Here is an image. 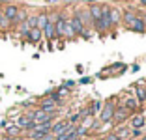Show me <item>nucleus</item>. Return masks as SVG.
Returning a JSON list of instances; mask_svg holds the SVG:
<instances>
[{
    "label": "nucleus",
    "mask_w": 146,
    "mask_h": 140,
    "mask_svg": "<svg viewBox=\"0 0 146 140\" xmlns=\"http://www.w3.org/2000/svg\"><path fill=\"white\" fill-rule=\"evenodd\" d=\"M92 140H103V138H92Z\"/></svg>",
    "instance_id": "e433bc0d"
},
{
    "label": "nucleus",
    "mask_w": 146,
    "mask_h": 140,
    "mask_svg": "<svg viewBox=\"0 0 146 140\" xmlns=\"http://www.w3.org/2000/svg\"><path fill=\"white\" fill-rule=\"evenodd\" d=\"M129 116H131V112H129L125 106H122V105H118V103H116L114 116H112V125H114V127H118V125H124V123H127Z\"/></svg>",
    "instance_id": "f03ea898"
},
{
    "label": "nucleus",
    "mask_w": 146,
    "mask_h": 140,
    "mask_svg": "<svg viewBox=\"0 0 146 140\" xmlns=\"http://www.w3.org/2000/svg\"><path fill=\"white\" fill-rule=\"evenodd\" d=\"M38 108L39 110H43V112H47V114H54L56 112V108H58V105H56L54 101H52L49 95H45V97L39 101V105H38Z\"/></svg>",
    "instance_id": "20e7f679"
},
{
    "label": "nucleus",
    "mask_w": 146,
    "mask_h": 140,
    "mask_svg": "<svg viewBox=\"0 0 146 140\" xmlns=\"http://www.w3.org/2000/svg\"><path fill=\"white\" fill-rule=\"evenodd\" d=\"M69 129V123H68V120H56L54 123H52V127H51V135L54 136H60L62 133H66Z\"/></svg>",
    "instance_id": "39448f33"
},
{
    "label": "nucleus",
    "mask_w": 146,
    "mask_h": 140,
    "mask_svg": "<svg viewBox=\"0 0 146 140\" xmlns=\"http://www.w3.org/2000/svg\"><path fill=\"white\" fill-rule=\"evenodd\" d=\"M82 2H86V4H92V2H99V0H82Z\"/></svg>",
    "instance_id": "2f4dec72"
},
{
    "label": "nucleus",
    "mask_w": 146,
    "mask_h": 140,
    "mask_svg": "<svg viewBox=\"0 0 146 140\" xmlns=\"http://www.w3.org/2000/svg\"><path fill=\"white\" fill-rule=\"evenodd\" d=\"M122 2H133V0H122Z\"/></svg>",
    "instance_id": "f704fd0d"
},
{
    "label": "nucleus",
    "mask_w": 146,
    "mask_h": 140,
    "mask_svg": "<svg viewBox=\"0 0 146 140\" xmlns=\"http://www.w3.org/2000/svg\"><path fill=\"white\" fill-rule=\"evenodd\" d=\"M90 81H92L90 77H82L81 81H79V84H88V82H90Z\"/></svg>",
    "instance_id": "bb28decb"
},
{
    "label": "nucleus",
    "mask_w": 146,
    "mask_h": 140,
    "mask_svg": "<svg viewBox=\"0 0 146 140\" xmlns=\"http://www.w3.org/2000/svg\"><path fill=\"white\" fill-rule=\"evenodd\" d=\"M26 24L30 26V28H36V24H38V17H36V15H28V19H26Z\"/></svg>",
    "instance_id": "b1692460"
},
{
    "label": "nucleus",
    "mask_w": 146,
    "mask_h": 140,
    "mask_svg": "<svg viewBox=\"0 0 146 140\" xmlns=\"http://www.w3.org/2000/svg\"><path fill=\"white\" fill-rule=\"evenodd\" d=\"M56 95H58L60 99H64V97H68V95H69V90L66 88V86H60V88L56 90Z\"/></svg>",
    "instance_id": "5701e85b"
},
{
    "label": "nucleus",
    "mask_w": 146,
    "mask_h": 140,
    "mask_svg": "<svg viewBox=\"0 0 146 140\" xmlns=\"http://www.w3.org/2000/svg\"><path fill=\"white\" fill-rule=\"evenodd\" d=\"M88 13H90V19H92V28H94V24L101 19V8H99V4H92L90 8H88Z\"/></svg>",
    "instance_id": "ddd939ff"
},
{
    "label": "nucleus",
    "mask_w": 146,
    "mask_h": 140,
    "mask_svg": "<svg viewBox=\"0 0 146 140\" xmlns=\"http://www.w3.org/2000/svg\"><path fill=\"white\" fill-rule=\"evenodd\" d=\"M122 106H125L131 114H135V112H141V105L137 103V99L135 97H131V95H125L124 99H122V103H120Z\"/></svg>",
    "instance_id": "423d86ee"
},
{
    "label": "nucleus",
    "mask_w": 146,
    "mask_h": 140,
    "mask_svg": "<svg viewBox=\"0 0 146 140\" xmlns=\"http://www.w3.org/2000/svg\"><path fill=\"white\" fill-rule=\"evenodd\" d=\"M109 19H111V26H116L122 22V11L118 8H112L111 6V13H109Z\"/></svg>",
    "instance_id": "dca6fc26"
},
{
    "label": "nucleus",
    "mask_w": 146,
    "mask_h": 140,
    "mask_svg": "<svg viewBox=\"0 0 146 140\" xmlns=\"http://www.w3.org/2000/svg\"><path fill=\"white\" fill-rule=\"evenodd\" d=\"M26 19H28V11H26L25 8H19V11H17V17H15L13 24H21V22H25Z\"/></svg>",
    "instance_id": "a211bd4d"
},
{
    "label": "nucleus",
    "mask_w": 146,
    "mask_h": 140,
    "mask_svg": "<svg viewBox=\"0 0 146 140\" xmlns=\"http://www.w3.org/2000/svg\"><path fill=\"white\" fill-rule=\"evenodd\" d=\"M101 106H103V101L94 99V101L88 105V116H90V118H98V114L101 112Z\"/></svg>",
    "instance_id": "f8f14e48"
},
{
    "label": "nucleus",
    "mask_w": 146,
    "mask_h": 140,
    "mask_svg": "<svg viewBox=\"0 0 146 140\" xmlns=\"http://www.w3.org/2000/svg\"><path fill=\"white\" fill-rule=\"evenodd\" d=\"M41 140H56V138H54V136H52V135H51V133H49V135H45V136H43V138H41Z\"/></svg>",
    "instance_id": "c85d7f7f"
},
{
    "label": "nucleus",
    "mask_w": 146,
    "mask_h": 140,
    "mask_svg": "<svg viewBox=\"0 0 146 140\" xmlns=\"http://www.w3.org/2000/svg\"><path fill=\"white\" fill-rule=\"evenodd\" d=\"M47 2H58V0H47Z\"/></svg>",
    "instance_id": "c9c22d12"
},
{
    "label": "nucleus",
    "mask_w": 146,
    "mask_h": 140,
    "mask_svg": "<svg viewBox=\"0 0 146 140\" xmlns=\"http://www.w3.org/2000/svg\"><path fill=\"white\" fill-rule=\"evenodd\" d=\"M43 39V32L39 28H30V32H28V36H26V41H30V43H39Z\"/></svg>",
    "instance_id": "4468645a"
},
{
    "label": "nucleus",
    "mask_w": 146,
    "mask_h": 140,
    "mask_svg": "<svg viewBox=\"0 0 146 140\" xmlns=\"http://www.w3.org/2000/svg\"><path fill=\"white\" fill-rule=\"evenodd\" d=\"M21 133H23V131L17 127V125H15V123H13V125H8V127H6V136H19Z\"/></svg>",
    "instance_id": "6ab92c4d"
},
{
    "label": "nucleus",
    "mask_w": 146,
    "mask_h": 140,
    "mask_svg": "<svg viewBox=\"0 0 146 140\" xmlns=\"http://www.w3.org/2000/svg\"><path fill=\"white\" fill-rule=\"evenodd\" d=\"M135 99L139 105H146V88L144 82H137L135 84Z\"/></svg>",
    "instance_id": "6e6552de"
},
{
    "label": "nucleus",
    "mask_w": 146,
    "mask_h": 140,
    "mask_svg": "<svg viewBox=\"0 0 146 140\" xmlns=\"http://www.w3.org/2000/svg\"><path fill=\"white\" fill-rule=\"evenodd\" d=\"M112 133H114V135L118 136L120 140H129V133H131V127H129L127 123H124V125H118V127H116Z\"/></svg>",
    "instance_id": "9b49d317"
},
{
    "label": "nucleus",
    "mask_w": 146,
    "mask_h": 140,
    "mask_svg": "<svg viewBox=\"0 0 146 140\" xmlns=\"http://www.w3.org/2000/svg\"><path fill=\"white\" fill-rule=\"evenodd\" d=\"M103 140H120V138H118L114 133H109V135H105V136H103Z\"/></svg>",
    "instance_id": "a878e982"
},
{
    "label": "nucleus",
    "mask_w": 146,
    "mask_h": 140,
    "mask_svg": "<svg viewBox=\"0 0 146 140\" xmlns=\"http://www.w3.org/2000/svg\"><path fill=\"white\" fill-rule=\"evenodd\" d=\"M11 26V22L4 17V13H2V8H0V30H8Z\"/></svg>",
    "instance_id": "aec40b11"
},
{
    "label": "nucleus",
    "mask_w": 146,
    "mask_h": 140,
    "mask_svg": "<svg viewBox=\"0 0 146 140\" xmlns=\"http://www.w3.org/2000/svg\"><path fill=\"white\" fill-rule=\"evenodd\" d=\"M114 108H116V99H107L101 106V112L98 114V122L101 125H109L112 123V116H114Z\"/></svg>",
    "instance_id": "f257e3e1"
},
{
    "label": "nucleus",
    "mask_w": 146,
    "mask_h": 140,
    "mask_svg": "<svg viewBox=\"0 0 146 140\" xmlns=\"http://www.w3.org/2000/svg\"><path fill=\"white\" fill-rule=\"evenodd\" d=\"M36 17H38V24H36V28H39L43 32V28H45V26H47V22H49V13L41 11V13H38Z\"/></svg>",
    "instance_id": "f3484780"
},
{
    "label": "nucleus",
    "mask_w": 146,
    "mask_h": 140,
    "mask_svg": "<svg viewBox=\"0 0 146 140\" xmlns=\"http://www.w3.org/2000/svg\"><path fill=\"white\" fill-rule=\"evenodd\" d=\"M142 22H144V26H146V13L142 15Z\"/></svg>",
    "instance_id": "473e14b6"
},
{
    "label": "nucleus",
    "mask_w": 146,
    "mask_h": 140,
    "mask_svg": "<svg viewBox=\"0 0 146 140\" xmlns=\"http://www.w3.org/2000/svg\"><path fill=\"white\" fill-rule=\"evenodd\" d=\"M64 38H68V39H73V38H77V36H75V32H73V28H71V24H69V21L66 22V30H64Z\"/></svg>",
    "instance_id": "412c9836"
},
{
    "label": "nucleus",
    "mask_w": 146,
    "mask_h": 140,
    "mask_svg": "<svg viewBox=\"0 0 146 140\" xmlns=\"http://www.w3.org/2000/svg\"><path fill=\"white\" fill-rule=\"evenodd\" d=\"M144 116H146V114H144Z\"/></svg>",
    "instance_id": "58836bf2"
},
{
    "label": "nucleus",
    "mask_w": 146,
    "mask_h": 140,
    "mask_svg": "<svg viewBox=\"0 0 146 140\" xmlns=\"http://www.w3.org/2000/svg\"><path fill=\"white\" fill-rule=\"evenodd\" d=\"M139 6H142V8H146V0H139Z\"/></svg>",
    "instance_id": "7c9ffc66"
},
{
    "label": "nucleus",
    "mask_w": 146,
    "mask_h": 140,
    "mask_svg": "<svg viewBox=\"0 0 146 140\" xmlns=\"http://www.w3.org/2000/svg\"><path fill=\"white\" fill-rule=\"evenodd\" d=\"M127 30H131V32H137V34H146V26H144V22H142V17H141V15H139V17L127 26Z\"/></svg>",
    "instance_id": "9d476101"
},
{
    "label": "nucleus",
    "mask_w": 146,
    "mask_h": 140,
    "mask_svg": "<svg viewBox=\"0 0 146 140\" xmlns=\"http://www.w3.org/2000/svg\"><path fill=\"white\" fill-rule=\"evenodd\" d=\"M141 140H146V135H142V138H141Z\"/></svg>",
    "instance_id": "72a5a7b5"
},
{
    "label": "nucleus",
    "mask_w": 146,
    "mask_h": 140,
    "mask_svg": "<svg viewBox=\"0 0 146 140\" xmlns=\"http://www.w3.org/2000/svg\"><path fill=\"white\" fill-rule=\"evenodd\" d=\"M17 26H19V34H21L23 38H26V36H28V32H30V26L26 24V21L21 22V24H17Z\"/></svg>",
    "instance_id": "4be33fe9"
},
{
    "label": "nucleus",
    "mask_w": 146,
    "mask_h": 140,
    "mask_svg": "<svg viewBox=\"0 0 146 140\" xmlns=\"http://www.w3.org/2000/svg\"><path fill=\"white\" fill-rule=\"evenodd\" d=\"M139 69H141V67H139V64H135V65H131V71H133V73H137V71H139Z\"/></svg>",
    "instance_id": "c756f323"
},
{
    "label": "nucleus",
    "mask_w": 146,
    "mask_h": 140,
    "mask_svg": "<svg viewBox=\"0 0 146 140\" xmlns=\"http://www.w3.org/2000/svg\"><path fill=\"white\" fill-rule=\"evenodd\" d=\"M127 125L131 129H142V131H144V127H146V116L142 114V112H135V114L129 116Z\"/></svg>",
    "instance_id": "7ed1b4c3"
},
{
    "label": "nucleus",
    "mask_w": 146,
    "mask_h": 140,
    "mask_svg": "<svg viewBox=\"0 0 146 140\" xmlns=\"http://www.w3.org/2000/svg\"><path fill=\"white\" fill-rule=\"evenodd\" d=\"M64 86H66L68 90H71L73 86H75V82H73V81H66V82H64Z\"/></svg>",
    "instance_id": "cd10ccee"
},
{
    "label": "nucleus",
    "mask_w": 146,
    "mask_h": 140,
    "mask_svg": "<svg viewBox=\"0 0 146 140\" xmlns=\"http://www.w3.org/2000/svg\"><path fill=\"white\" fill-rule=\"evenodd\" d=\"M144 135V131L142 129H131V133H129V138H139V136Z\"/></svg>",
    "instance_id": "393cba45"
},
{
    "label": "nucleus",
    "mask_w": 146,
    "mask_h": 140,
    "mask_svg": "<svg viewBox=\"0 0 146 140\" xmlns=\"http://www.w3.org/2000/svg\"><path fill=\"white\" fill-rule=\"evenodd\" d=\"M25 140H30V138H25Z\"/></svg>",
    "instance_id": "4c0bfd02"
},
{
    "label": "nucleus",
    "mask_w": 146,
    "mask_h": 140,
    "mask_svg": "<svg viewBox=\"0 0 146 140\" xmlns=\"http://www.w3.org/2000/svg\"><path fill=\"white\" fill-rule=\"evenodd\" d=\"M137 17H139V13L135 11V9H124V11H122V22H124L125 28H127V26L131 24Z\"/></svg>",
    "instance_id": "1a4fd4ad"
},
{
    "label": "nucleus",
    "mask_w": 146,
    "mask_h": 140,
    "mask_svg": "<svg viewBox=\"0 0 146 140\" xmlns=\"http://www.w3.org/2000/svg\"><path fill=\"white\" fill-rule=\"evenodd\" d=\"M75 15H77V17L82 21V24H84L86 28H90V26H92V19H90L88 9H75Z\"/></svg>",
    "instance_id": "2eb2a0df"
},
{
    "label": "nucleus",
    "mask_w": 146,
    "mask_h": 140,
    "mask_svg": "<svg viewBox=\"0 0 146 140\" xmlns=\"http://www.w3.org/2000/svg\"><path fill=\"white\" fill-rule=\"evenodd\" d=\"M17 11H19V6H15V4H6L4 8H2L4 17L8 19L11 24H13V21H15V17H17Z\"/></svg>",
    "instance_id": "0eeeda50"
}]
</instances>
